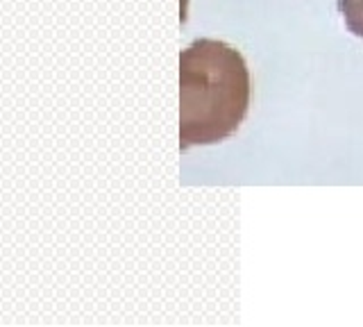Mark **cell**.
<instances>
[{
    "mask_svg": "<svg viewBox=\"0 0 363 327\" xmlns=\"http://www.w3.org/2000/svg\"><path fill=\"white\" fill-rule=\"evenodd\" d=\"M250 107V71L225 41L196 39L179 55V148L218 143Z\"/></svg>",
    "mask_w": 363,
    "mask_h": 327,
    "instance_id": "6da1fadb",
    "label": "cell"
},
{
    "mask_svg": "<svg viewBox=\"0 0 363 327\" xmlns=\"http://www.w3.org/2000/svg\"><path fill=\"white\" fill-rule=\"evenodd\" d=\"M338 12L352 35L363 39V0H338Z\"/></svg>",
    "mask_w": 363,
    "mask_h": 327,
    "instance_id": "7a4b0ae2",
    "label": "cell"
}]
</instances>
